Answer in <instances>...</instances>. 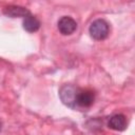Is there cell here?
Listing matches in <instances>:
<instances>
[{"label":"cell","mask_w":135,"mask_h":135,"mask_svg":"<svg viewBox=\"0 0 135 135\" xmlns=\"http://www.w3.org/2000/svg\"><path fill=\"white\" fill-rule=\"evenodd\" d=\"M109 24L103 19H97L93 21L90 25L89 32L93 39L95 40H103L109 35Z\"/></svg>","instance_id":"2"},{"label":"cell","mask_w":135,"mask_h":135,"mask_svg":"<svg viewBox=\"0 0 135 135\" xmlns=\"http://www.w3.org/2000/svg\"><path fill=\"white\" fill-rule=\"evenodd\" d=\"M40 27V21L33 15L28 14L23 19V28L28 33L37 32Z\"/></svg>","instance_id":"7"},{"label":"cell","mask_w":135,"mask_h":135,"mask_svg":"<svg viewBox=\"0 0 135 135\" xmlns=\"http://www.w3.org/2000/svg\"><path fill=\"white\" fill-rule=\"evenodd\" d=\"M78 92H79L78 88L72 84H65L60 89L59 97L63 104H65L71 109H76V99Z\"/></svg>","instance_id":"1"},{"label":"cell","mask_w":135,"mask_h":135,"mask_svg":"<svg viewBox=\"0 0 135 135\" xmlns=\"http://www.w3.org/2000/svg\"><path fill=\"white\" fill-rule=\"evenodd\" d=\"M108 126L112 130L123 131L127 128V119L122 114H116V115H113L109 119Z\"/></svg>","instance_id":"5"},{"label":"cell","mask_w":135,"mask_h":135,"mask_svg":"<svg viewBox=\"0 0 135 135\" xmlns=\"http://www.w3.org/2000/svg\"><path fill=\"white\" fill-rule=\"evenodd\" d=\"M94 93L90 90H80L76 99V109H88L94 102Z\"/></svg>","instance_id":"3"},{"label":"cell","mask_w":135,"mask_h":135,"mask_svg":"<svg viewBox=\"0 0 135 135\" xmlns=\"http://www.w3.org/2000/svg\"><path fill=\"white\" fill-rule=\"evenodd\" d=\"M77 28L76 21L69 16H63L58 21V30L62 35H71Z\"/></svg>","instance_id":"4"},{"label":"cell","mask_w":135,"mask_h":135,"mask_svg":"<svg viewBox=\"0 0 135 135\" xmlns=\"http://www.w3.org/2000/svg\"><path fill=\"white\" fill-rule=\"evenodd\" d=\"M0 130H1V123H0Z\"/></svg>","instance_id":"8"},{"label":"cell","mask_w":135,"mask_h":135,"mask_svg":"<svg viewBox=\"0 0 135 135\" xmlns=\"http://www.w3.org/2000/svg\"><path fill=\"white\" fill-rule=\"evenodd\" d=\"M4 15L8 16V17H12V18H16V17H25L27 16L30 13V11L25 7H22V6H17V5H9V6H6L3 11Z\"/></svg>","instance_id":"6"}]
</instances>
